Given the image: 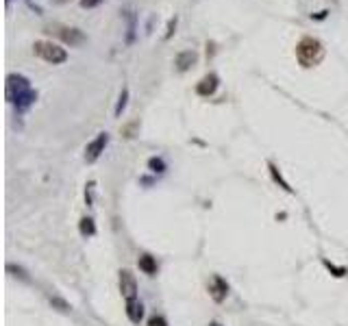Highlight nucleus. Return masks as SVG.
Returning a JSON list of instances; mask_svg holds the SVG:
<instances>
[{"instance_id":"10","label":"nucleus","mask_w":348,"mask_h":326,"mask_svg":"<svg viewBox=\"0 0 348 326\" xmlns=\"http://www.w3.org/2000/svg\"><path fill=\"white\" fill-rule=\"evenodd\" d=\"M196 61H198L196 50H183V53L176 55L174 65H176V70H179V72H187L192 65H196Z\"/></svg>"},{"instance_id":"7","label":"nucleus","mask_w":348,"mask_h":326,"mask_svg":"<svg viewBox=\"0 0 348 326\" xmlns=\"http://www.w3.org/2000/svg\"><path fill=\"white\" fill-rule=\"evenodd\" d=\"M218 85H220L218 74H215V72H209L207 76H203L201 81H198V85H196V94H198V96H203V98H209V96H213V94H215Z\"/></svg>"},{"instance_id":"4","label":"nucleus","mask_w":348,"mask_h":326,"mask_svg":"<svg viewBox=\"0 0 348 326\" xmlns=\"http://www.w3.org/2000/svg\"><path fill=\"white\" fill-rule=\"evenodd\" d=\"M46 33H55L57 37L61 39L64 44L72 46V48H76V46H83L87 42V35L81 31V28L76 26H64V24H55V26H48Z\"/></svg>"},{"instance_id":"2","label":"nucleus","mask_w":348,"mask_h":326,"mask_svg":"<svg viewBox=\"0 0 348 326\" xmlns=\"http://www.w3.org/2000/svg\"><path fill=\"white\" fill-rule=\"evenodd\" d=\"M296 59L302 67H313L318 65L320 61L324 59V46L320 39L311 37V35H305L296 44Z\"/></svg>"},{"instance_id":"26","label":"nucleus","mask_w":348,"mask_h":326,"mask_svg":"<svg viewBox=\"0 0 348 326\" xmlns=\"http://www.w3.org/2000/svg\"><path fill=\"white\" fill-rule=\"evenodd\" d=\"M9 2H11V0H7V4H9Z\"/></svg>"},{"instance_id":"9","label":"nucleus","mask_w":348,"mask_h":326,"mask_svg":"<svg viewBox=\"0 0 348 326\" xmlns=\"http://www.w3.org/2000/svg\"><path fill=\"white\" fill-rule=\"evenodd\" d=\"M209 294L215 302H222L226 298V294H229V283H226L220 274H215L213 281H211V285H209Z\"/></svg>"},{"instance_id":"19","label":"nucleus","mask_w":348,"mask_h":326,"mask_svg":"<svg viewBox=\"0 0 348 326\" xmlns=\"http://www.w3.org/2000/svg\"><path fill=\"white\" fill-rule=\"evenodd\" d=\"M102 2H105V0H81V7L83 9H96V7H100Z\"/></svg>"},{"instance_id":"17","label":"nucleus","mask_w":348,"mask_h":326,"mask_svg":"<svg viewBox=\"0 0 348 326\" xmlns=\"http://www.w3.org/2000/svg\"><path fill=\"white\" fill-rule=\"evenodd\" d=\"M148 168L152 170V172H165V163H163V159L161 157H150L148 159Z\"/></svg>"},{"instance_id":"25","label":"nucleus","mask_w":348,"mask_h":326,"mask_svg":"<svg viewBox=\"0 0 348 326\" xmlns=\"http://www.w3.org/2000/svg\"><path fill=\"white\" fill-rule=\"evenodd\" d=\"M209 326H220V324H218V322H211V324H209Z\"/></svg>"},{"instance_id":"16","label":"nucleus","mask_w":348,"mask_h":326,"mask_svg":"<svg viewBox=\"0 0 348 326\" xmlns=\"http://www.w3.org/2000/svg\"><path fill=\"white\" fill-rule=\"evenodd\" d=\"M176 24H179V18H176V15H172V18L168 20V24H165V33H163V39H165V42H170V39H172V35L176 33Z\"/></svg>"},{"instance_id":"6","label":"nucleus","mask_w":348,"mask_h":326,"mask_svg":"<svg viewBox=\"0 0 348 326\" xmlns=\"http://www.w3.org/2000/svg\"><path fill=\"white\" fill-rule=\"evenodd\" d=\"M120 291L127 300H133L138 296V281L131 270H120Z\"/></svg>"},{"instance_id":"8","label":"nucleus","mask_w":348,"mask_h":326,"mask_svg":"<svg viewBox=\"0 0 348 326\" xmlns=\"http://www.w3.org/2000/svg\"><path fill=\"white\" fill-rule=\"evenodd\" d=\"M122 18L127 20V37H124V42H127V46H131L135 44V37H138V13L133 9H124Z\"/></svg>"},{"instance_id":"18","label":"nucleus","mask_w":348,"mask_h":326,"mask_svg":"<svg viewBox=\"0 0 348 326\" xmlns=\"http://www.w3.org/2000/svg\"><path fill=\"white\" fill-rule=\"evenodd\" d=\"M324 265H327L329 270L333 272V276H344V274H346V270H344V267H338V265H333V263H331V261H324Z\"/></svg>"},{"instance_id":"1","label":"nucleus","mask_w":348,"mask_h":326,"mask_svg":"<svg viewBox=\"0 0 348 326\" xmlns=\"http://www.w3.org/2000/svg\"><path fill=\"white\" fill-rule=\"evenodd\" d=\"M7 100L15 107L18 113H26L35 105L37 89H33L31 81L24 74H9L7 76Z\"/></svg>"},{"instance_id":"21","label":"nucleus","mask_w":348,"mask_h":326,"mask_svg":"<svg viewBox=\"0 0 348 326\" xmlns=\"http://www.w3.org/2000/svg\"><path fill=\"white\" fill-rule=\"evenodd\" d=\"M50 302H53L55 307H59V311H70V305H68V302H64L61 298H50Z\"/></svg>"},{"instance_id":"12","label":"nucleus","mask_w":348,"mask_h":326,"mask_svg":"<svg viewBox=\"0 0 348 326\" xmlns=\"http://www.w3.org/2000/svg\"><path fill=\"white\" fill-rule=\"evenodd\" d=\"M138 265L141 272L148 274V276H155L157 274V261H155V257H150V255H141L138 259Z\"/></svg>"},{"instance_id":"3","label":"nucleus","mask_w":348,"mask_h":326,"mask_svg":"<svg viewBox=\"0 0 348 326\" xmlns=\"http://www.w3.org/2000/svg\"><path fill=\"white\" fill-rule=\"evenodd\" d=\"M33 53H35L42 61H46L50 65H61L68 61V50L61 48L59 44L46 42V39H39V42L33 44Z\"/></svg>"},{"instance_id":"5","label":"nucleus","mask_w":348,"mask_h":326,"mask_svg":"<svg viewBox=\"0 0 348 326\" xmlns=\"http://www.w3.org/2000/svg\"><path fill=\"white\" fill-rule=\"evenodd\" d=\"M107 144H109V133H98V135H96L94 139L87 144V148H85V161H87V163L98 161L100 154L105 152Z\"/></svg>"},{"instance_id":"15","label":"nucleus","mask_w":348,"mask_h":326,"mask_svg":"<svg viewBox=\"0 0 348 326\" xmlns=\"http://www.w3.org/2000/svg\"><path fill=\"white\" fill-rule=\"evenodd\" d=\"M127 102H129V87H122V91H120V98H118V105H116V118L122 116V111L127 109Z\"/></svg>"},{"instance_id":"11","label":"nucleus","mask_w":348,"mask_h":326,"mask_svg":"<svg viewBox=\"0 0 348 326\" xmlns=\"http://www.w3.org/2000/svg\"><path fill=\"white\" fill-rule=\"evenodd\" d=\"M127 316H129V320L133 324H139L141 318H144V305H141L138 298L127 300Z\"/></svg>"},{"instance_id":"13","label":"nucleus","mask_w":348,"mask_h":326,"mask_svg":"<svg viewBox=\"0 0 348 326\" xmlns=\"http://www.w3.org/2000/svg\"><path fill=\"white\" fill-rule=\"evenodd\" d=\"M268 170H270V174H272V181H275V183H278V187H281V190H285L287 194H292V192H294L292 187H289V183L283 179L281 170H278V165H277L275 161H270V163H268Z\"/></svg>"},{"instance_id":"22","label":"nucleus","mask_w":348,"mask_h":326,"mask_svg":"<svg viewBox=\"0 0 348 326\" xmlns=\"http://www.w3.org/2000/svg\"><path fill=\"white\" fill-rule=\"evenodd\" d=\"M94 185H96V183L89 181L87 183V190H85V202H87V204H92V190H94Z\"/></svg>"},{"instance_id":"20","label":"nucleus","mask_w":348,"mask_h":326,"mask_svg":"<svg viewBox=\"0 0 348 326\" xmlns=\"http://www.w3.org/2000/svg\"><path fill=\"white\" fill-rule=\"evenodd\" d=\"M148 326H168V322H165L161 316H152L150 320H148Z\"/></svg>"},{"instance_id":"23","label":"nucleus","mask_w":348,"mask_h":326,"mask_svg":"<svg viewBox=\"0 0 348 326\" xmlns=\"http://www.w3.org/2000/svg\"><path fill=\"white\" fill-rule=\"evenodd\" d=\"M327 15H329V11H320V13H316V15H313V20H324V18H327Z\"/></svg>"},{"instance_id":"24","label":"nucleus","mask_w":348,"mask_h":326,"mask_svg":"<svg viewBox=\"0 0 348 326\" xmlns=\"http://www.w3.org/2000/svg\"><path fill=\"white\" fill-rule=\"evenodd\" d=\"M57 2H61V4H64V2H70V0H57Z\"/></svg>"},{"instance_id":"14","label":"nucleus","mask_w":348,"mask_h":326,"mask_svg":"<svg viewBox=\"0 0 348 326\" xmlns=\"http://www.w3.org/2000/svg\"><path fill=\"white\" fill-rule=\"evenodd\" d=\"M78 228H81V235H83V237H92V235H96V224H94L92 217H83L81 224H78Z\"/></svg>"}]
</instances>
